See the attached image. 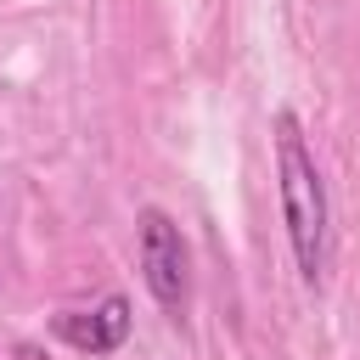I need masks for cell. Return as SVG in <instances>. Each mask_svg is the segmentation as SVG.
I'll list each match as a JSON object with an SVG mask.
<instances>
[{
  "label": "cell",
  "instance_id": "1",
  "mask_svg": "<svg viewBox=\"0 0 360 360\" xmlns=\"http://www.w3.org/2000/svg\"><path fill=\"white\" fill-rule=\"evenodd\" d=\"M276 174H281V214H287L298 276L315 281L326 270V186L292 112H276Z\"/></svg>",
  "mask_w": 360,
  "mask_h": 360
},
{
  "label": "cell",
  "instance_id": "2",
  "mask_svg": "<svg viewBox=\"0 0 360 360\" xmlns=\"http://www.w3.org/2000/svg\"><path fill=\"white\" fill-rule=\"evenodd\" d=\"M141 276L158 304L174 309L186 298V242L163 208H141Z\"/></svg>",
  "mask_w": 360,
  "mask_h": 360
},
{
  "label": "cell",
  "instance_id": "3",
  "mask_svg": "<svg viewBox=\"0 0 360 360\" xmlns=\"http://www.w3.org/2000/svg\"><path fill=\"white\" fill-rule=\"evenodd\" d=\"M51 332H56L62 343L84 349V354H112V349L129 338V304L112 292V298H101L96 309H68V315H56Z\"/></svg>",
  "mask_w": 360,
  "mask_h": 360
}]
</instances>
